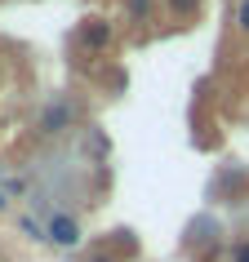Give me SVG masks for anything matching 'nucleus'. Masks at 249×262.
Returning a JSON list of instances; mask_svg holds the SVG:
<instances>
[{
    "label": "nucleus",
    "mask_w": 249,
    "mask_h": 262,
    "mask_svg": "<svg viewBox=\"0 0 249 262\" xmlns=\"http://www.w3.org/2000/svg\"><path fill=\"white\" fill-rule=\"evenodd\" d=\"M85 40H89V45H107V40H111V27H107V23H98V18H89Z\"/></svg>",
    "instance_id": "f03ea898"
},
{
    "label": "nucleus",
    "mask_w": 249,
    "mask_h": 262,
    "mask_svg": "<svg viewBox=\"0 0 249 262\" xmlns=\"http://www.w3.org/2000/svg\"><path fill=\"white\" fill-rule=\"evenodd\" d=\"M49 240L54 245H80V227H76V218H67V213H58V218H49Z\"/></svg>",
    "instance_id": "f257e3e1"
},
{
    "label": "nucleus",
    "mask_w": 249,
    "mask_h": 262,
    "mask_svg": "<svg viewBox=\"0 0 249 262\" xmlns=\"http://www.w3.org/2000/svg\"><path fill=\"white\" fill-rule=\"evenodd\" d=\"M67 116H71L67 107H49V111H45V129H49V134H54V129H63V124H67Z\"/></svg>",
    "instance_id": "7ed1b4c3"
},
{
    "label": "nucleus",
    "mask_w": 249,
    "mask_h": 262,
    "mask_svg": "<svg viewBox=\"0 0 249 262\" xmlns=\"http://www.w3.org/2000/svg\"><path fill=\"white\" fill-rule=\"evenodd\" d=\"M240 27L249 31V0H240Z\"/></svg>",
    "instance_id": "423d86ee"
},
{
    "label": "nucleus",
    "mask_w": 249,
    "mask_h": 262,
    "mask_svg": "<svg viewBox=\"0 0 249 262\" xmlns=\"http://www.w3.org/2000/svg\"><path fill=\"white\" fill-rule=\"evenodd\" d=\"M0 205H5V200H0Z\"/></svg>",
    "instance_id": "0eeeda50"
},
{
    "label": "nucleus",
    "mask_w": 249,
    "mask_h": 262,
    "mask_svg": "<svg viewBox=\"0 0 249 262\" xmlns=\"http://www.w3.org/2000/svg\"><path fill=\"white\" fill-rule=\"evenodd\" d=\"M232 262H249V245H236V253H232Z\"/></svg>",
    "instance_id": "20e7f679"
},
{
    "label": "nucleus",
    "mask_w": 249,
    "mask_h": 262,
    "mask_svg": "<svg viewBox=\"0 0 249 262\" xmlns=\"http://www.w3.org/2000/svg\"><path fill=\"white\" fill-rule=\"evenodd\" d=\"M169 5H174V9H182V14H192V9H196V0H169Z\"/></svg>",
    "instance_id": "39448f33"
}]
</instances>
